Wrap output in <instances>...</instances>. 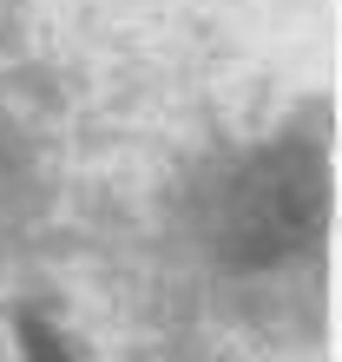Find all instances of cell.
<instances>
[{
	"label": "cell",
	"instance_id": "cell-1",
	"mask_svg": "<svg viewBox=\"0 0 342 362\" xmlns=\"http://www.w3.org/2000/svg\"><path fill=\"white\" fill-rule=\"evenodd\" d=\"M316 204H323V178L303 152H270L230 185L224 218H218V244L230 264H276L309 238Z\"/></svg>",
	"mask_w": 342,
	"mask_h": 362
},
{
	"label": "cell",
	"instance_id": "cell-2",
	"mask_svg": "<svg viewBox=\"0 0 342 362\" xmlns=\"http://www.w3.org/2000/svg\"><path fill=\"white\" fill-rule=\"evenodd\" d=\"M20 349H27V362H73L47 329H40V323H20Z\"/></svg>",
	"mask_w": 342,
	"mask_h": 362
}]
</instances>
